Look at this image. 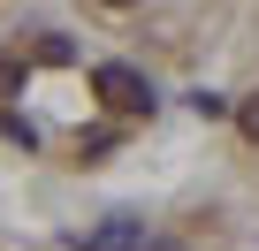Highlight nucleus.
<instances>
[{"mask_svg": "<svg viewBox=\"0 0 259 251\" xmlns=\"http://www.w3.org/2000/svg\"><path fill=\"white\" fill-rule=\"evenodd\" d=\"M92 91L107 99V114H153V84L130 69V61H99L92 69Z\"/></svg>", "mask_w": 259, "mask_h": 251, "instance_id": "f257e3e1", "label": "nucleus"}, {"mask_svg": "<svg viewBox=\"0 0 259 251\" xmlns=\"http://www.w3.org/2000/svg\"><path fill=\"white\" fill-rule=\"evenodd\" d=\"M84 251H138V221H114V228L84 236Z\"/></svg>", "mask_w": 259, "mask_h": 251, "instance_id": "f03ea898", "label": "nucleus"}, {"mask_svg": "<svg viewBox=\"0 0 259 251\" xmlns=\"http://www.w3.org/2000/svg\"><path fill=\"white\" fill-rule=\"evenodd\" d=\"M114 153V130H76V160L92 168V160H107Z\"/></svg>", "mask_w": 259, "mask_h": 251, "instance_id": "7ed1b4c3", "label": "nucleus"}, {"mask_svg": "<svg viewBox=\"0 0 259 251\" xmlns=\"http://www.w3.org/2000/svg\"><path fill=\"white\" fill-rule=\"evenodd\" d=\"M0 137H8V145H23V153L38 145V130H31V122H23V114H0Z\"/></svg>", "mask_w": 259, "mask_h": 251, "instance_id": "20e7f679", "label": "nucleus"}, {"mask_svg": "<svg viewBox=\"0 0 259 251\" xmlns=\"http://www.w3.org/2000/svg\"><path fill=\"white\" fill-rule=\"evenodd\" d=\"M38 61H46V69H61V61H76V46H69V38H54V31H46V38H38Z\"/></svg>", "mask_w": 259, "mask_h": 251, "instance_id": "39448f33", "label": "nucleus"}, {"mask_svg": "<svg viewBox=\"0 0 259 251\" xmlns=\"http://www.w3.org/2000/svg\"><path fill=\"white\" fill-rule=\"evenodd\" d=\"M16 91H23V61L8 54V61H0V99H16Z\"/></svg>", "mask_w": 259, "mask_h": 251, "instance_id": "423d86ee", "label": "nucleus"}, {"mask_svg": "<svg viewBox=\"0 0 259 251\" xmlns=\"http://www.w3.org/2000/svg\"><path fill=\"white\" fill-rule=\"evenodd\" d=\"M236 130H244V137H251V145H259V91H251V99H244V107H236Z\"/></svg>", "mask_w": 259, "mask_h": 251, "instance_id": "0eeeda50", "label": "nucleus"}, {"mask_svg": "<svg viewBox=\"0 0 259 251\" xmlns=\"http://www.w3.org/2000/svg\"><path fill=\"white\" fill-rule=\"evenodd\" d=\"M107 8H138V0H107Z\"/></svg>", "mask_w": 259, "mask_h": 251, "instance_id": "6e6552de", "label": "nucleus"}]
</instances>
